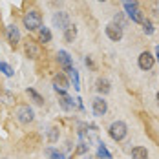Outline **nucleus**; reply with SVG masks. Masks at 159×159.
I'll use <instances>...</instances> for the list:
<instances>
[{"label": "nucleus", "instance_id": "9d476101", "mask_svg": "<svg viewBox=\"0 0 159 159\" xmlns=\"http://www.w3.org/2000/svg\"><path fill=\"white\" fill-rule=\"evenodd\" d=\"M24 51H26V55H28V57H31V59H37V57L40 55V49H39V46H37L35 42H31V40H28V42H26Z\"/></svg>", "mask_w": 159, "mask_h": 159}, {"label": "nucleus", "instance_id": "cd10ccee", "mask_svg": "<svg viewBox=\"0 0 159 159\" xmlns=\"http://www.w3.org/2000/svg\"><path fill=\"white\" fill-rule=\"evenodd\" d=\"M88 150V146H86V143H80V146H79V154H84Z\"/></svg>", "mask_w": 159, "mask_h": 159}, {"label": "nucleus", "instance_id": "0eeeda50", "mask_svg": "<svg viewBox=\"0 0 159 159\" xmlns=\"http://www.w3.org/2000/svg\"><path fill=\"white\" fill-rule=\"evenodd\" d=\"M92 106H93V113H95L97 117H102L106 113V110H108V104H106V101L102 97H95L92 101Z\"/></svg>", "mask_w": 159, "mask_h": 159}, {"label": "nucleus", "instance_id": "f257e3e1", "mask_svg": "<svg viewBox=\"0 0 159 159\" xmlns=\"http://www.w3.org/2000/svg\"><path fill=\"white\" fill-rule=\"evenodd\" d=\"M24 26H26V30L28 31H35V30H40L42 28V16L39 11H28L26 15H24Z\"/></svg>", "mask_w": 159, "mask_h": 159}, {"label": "nucleus", "instance_id": "f03ea898", "mask_svg": "<svg viewBox=\"0 0 159 159\" xmlns=\"http://www.w3.org/2000/svg\"><path fill=\"white\" fill-rule=\"evenodd\" d=\"M110 137L113 139V141H123L125 137H126V134H128V126L123 123V121H113L110 125Z\"/></svg>", "mask_w": 159, "mask_h": 159}, {"label": "nucleus", "instance_id": "2eb2a0df", "mask_svg": "<svg viewBox=\"0 0 159 159\" xmlns=\"http://www.w3.org/2000/svg\"><path fill=\"white\" fill-rule=\"evenodd\" d=\"M68 71V75H70V79H71V82H73V88L75 90H80V82H79V71L71 66L70 70H66Z\"/></svg>", "mask_w": 159, "mask_h": 159}, {"label": "nucleus", "instance_id": "f8f14e48", "mask_svg": "<svg viewBox=\"0 0 159 159\" xmlns=\"http://www.w3.org/2000/svg\"><path fill=\"white\" fill-rule=\"evenodd\" d=\"M53 88L66 90V88H70V80L66 79L62 73H59V75H55V79H53Z\"/></svg>", "mask_w": 159, "mask_h": 159}, {"label": "nucleus", "instance_id": "6e6552de", "mask_svg": "<svg viewBox=\"0 0 159 159\" xmlns=\"http://www.w3.org/2000/svg\"><path fill=\"white\" fill-rule=\"evenodd\" d=\"M137 62H139V68L146 71V70H150V68L154 66V57H152V53L143 51V53L139 55V61H137Z\"/></svg>", "mask_w": 159, "mask_h": 159}, {"label": "nucleus", "instance_id": "5701e85b", "mask_svg": "<svg viewBox=\"0 0 159 159\" xmlns=\"http://www.w3.org/2000/svg\"><path fill=\"white\" fill-rule=\"evenodd\" d=\"M0 71H2L6 77H11V75H13V68L7 62H0Z\"/></svg>", "mask_w": 159, "mask_h": 159}, {"label": "nucleus", "instance_id": "c85d7f7f", "mask_svg": "<svg viewBox=\"0 0 159 159\" xmlns=\"http://www.w3.org/2000/svg\"><path fill=\"white\" fill-rule=\"evenodd\" d=\"M121 2H123V6L125 4H137V0H121Z\"/></svg>", "mask_w": 159, "mask_h": 159}, {"label": "nucleus", "instance_id": "2f4dec72", "mask_svg": "<svg viewBox=\"0 0 159 159\" xmlns=\"http://www.w3.org/2000/svg\"><path fill=\"white\" fill-rule=\"evenodd\" d=\"M97 2H104V0H97Z\"/></svg>", "mask_w": 159, "mask_h": 159}, {"label": "nucleus", "instance_id": "4be33fe9", "mask_svg": "<svg viewBox=\"0 0 159 159\" xmlns=\"http://www.w3.org/2000/svg\"><path fill=\"white\" fill-rule=\"evenodd\" d=\"M0 101L6 102V104H11V102L15 101V95H13L11 92H4V93H0Z\"/></svg>", "mask_w": 159, "mask_h": 159}, {"label": "nucleus", "instance_id": "dca6fc26", "mask_svg": "<svg viewBox=\"0 0 159 159\" xmlns=\"http://www.w3.org/2000/svg\"><path fill=\"white\" fill-rule=\"evenodd\" d=\"M75 37H77V28H75V26H70V28L64 30V40H66V42H73Z\"/></svg>", "mask_w": 159, "mask_h": 159}, {"label": "nucleus", "instance_id": "ddd939ff", "mask_svg": "<svg viewBox=\"0 0 159 159\" xmlns=\"http://www.w3.org/2000/svg\"><path fill=\"white\" fill-rule=\"evenodd\" d=\"M132 157L134 159H148V150L144 146H135V148H132Z\"/></svg>", "mask_w": 159, "mask_h": 159}, {"label": "nucleus", "instance_id": "7ed1b4c3", "mask_svg": "<svg viewBox=\"0 0 159 159\" xmlns=\"http://www.w3.org/2000/svg\"><path fill=\"white\" fill-rule=\"evenodd\" d=\"M15 115H16V119H18V123H22V125H30L33 121V117H35L33 110L28 104H20V106L16 108Z\"/></svg>", "mask_w": 159, "mask_h": 159}, {"label": "nucleus", "instance_id": "c756f323", "mask_svg": "<svg viewBox=\"0 0 159 159\" xmlns=\"http://www.w3.org/2000/svg\"><path fill=\"white\" fill-rule=\"evenodd\" d=\"M156 57H157V62H159V46H156Z\"/></svg>", "mask_w": 159, "mask_h": 159}, {"label": "nucleus", "instance_id": "9b49d317", "mask_svg": "<svg viewBox=\"0 0 159 159\" xmlns=\"http://www.w3.org/2000/svg\"><path fill=\"white\" fill-rule=\"evenodd\" d=\"M57 61H59V64L62 66L64 70H70L71 68V59H70V55L66 51H59L57 53Z\"/></svg>", "mask_w": 159, "mask_h": 159}, {"label": "nucleus", "instance_id": "20e7f679", "mask_svg": "<svg viewBox=\"0 0 159 159\" xmlns=\"http://www.w3.org/2000/svg\"><path fill=\"white\" fill-rule=\"evenodd\" d=\"M125 11H126V15L132 18V22L141 24V22L144 20L143 13H141V9H139V6H137V4H125Z\"/></svg>", "mask_w": 159, "mask_h": 159}, {"label": "nucleus", "instance_id": "aec40b11", "mask_svg": "<svg viewBox=\"0 0 159 159\" xmlns=\"http://www.w3.org/2000/svg\"><path fill=\"white\" fill-rule=\"evenodd\" d=\"M39 40L40 42H49L51 40V31H49L48 28H40V33H39Z\"/></svg>", "mask_w": 159, "mask_h": 159}, {"label": "nucleus", "instance_id": "412c9836", "mask_svg": "<svg viewBox=\"0 0 159 159\" xmlns=\"http://www.w3.org/2000/svg\"><path fill=\"white\" fill-rule=\"evenodd\" d=\"M97 156H99V157H102V159H111V154L108 152V150H106L104 143L99 144V148H97Z\"/></svg>", "mask_w": 159, "mask_h": 159}, {"label": "nucleus", "instance_id": "7c9ffc66", "mask_svg": "<svg viewBox=\"0 0 159 159\" xmlns=\"http://www.w3.org/2000/svg\"><path fill=\"white\" fill-rule=\"evenodd\" d=\"M157 102H159V93H157Z\"/></svg>", "mask_w": 159, "mask_h": 159}, {"label": "nucleus", "instance_id": "bb28decb", "mask_svg": "<svg viewBox=\"0 0 159 159\" xmlns=\"http://www.w3.org/2000/svg\"><path fill=\"white\" fill-rule=\"evenodd\" d=\"M152 13H154L156 16H159V2H157V0L152 4Z\"/></svg>", "mask_w": 159, "mask_h": 159}, {"label": "nucleus", "instance_id": "4468645a", "mask_svg": "<svg viewBox=\"0 0 159 159\" xmlns=\"http://www.w3.org/2000/svg\"><path fill=\"white\" fill-rule=\"evenodd\" d=\"M110 80L108 79H99L97 80V92H99V93H104V95H106V93H110Z\"/></svg>", "mask_w": 159, "mask_h": 159}, {"label": "nucleus", "instance_id": "423d86ee", "mask_svg": "<svg viewBox=\"0 0 159 159\" xmlns=\"http://www.w3.org/2000/svg\"><path fill=\"white\" fill-rule=\"evenodd\" d=\"M104 31H106V37L113 40V42H117V40H121L123 39V30L119 28V26H115L113 22H110L106 28H104Z\"/></svg>", "mask_w": 159, "mask_h": 159}, {"label": "nucleus", "instance_id": "f3484780", "mask_svg": "<svg viewBox=\"0 0 159 159\" xmlns=\"http://www.w3.org/2000/svg\"><path fill=\"white\" fill-rule=\"evenodd\" d=\"M62 99L59 101L61 102V106H62V110H71V108H75V101L71 99V97H68V95H61Z\"/></svg>", "mask_w": 159, "mask_h": 159}, {"label": "nucleus", "instance_id": "6ab92c4d", "mask_svg": "<svg viewBox=\"0 0 159 159\" xmlns=\"http://www.w3.org/2000/svg\"><path fill=\"white\" fill-rule=\"evenodd\" d=\"M113 24L119 26L121 30L126 28V18H125V15H123V13H115V15H113Z\"/></svg>", "mask_w": 159, "mask_h": 159}, {"label": "nucleus", "instance_id": "b1692460", "mask_svg": "<svg viewBox=\"0 0 159 159\" xmlns=\"http://www.w3.org/2000/svg\"><path fill=\"white\" fill-rule=\"evenodd\" d=\"M141 24H143V31L146 33V35H152V33H154V26H152L150 20H143Z\"/></svg>", "mask_w": 159, "mask_h": 159}, {"label": "nucleus", "instance_id": "a211bd4d", "mask_svg": "<svg viewBox=\"0 0 159 159\" xmlns=\"http://www.w3.org/2000/svg\"><path fill=\"white\" fill-rule=\"evenodd\" d=\"M44 152H46V156H48L49 159H66V156L61 154L59 150H55V148H46Z\"/></svg>", "mask_w": 159, "mask_h": 159}, {"label": "nucleus", "instance_id": "39448f33", "mask_svg": "<svg viewBox=\"0 0 159 159\" xmlns=\"http://www.w3.org/2000/svg\"><path fill=\"white\" fill-rule=\"evenodd\" d=\"M53 26L59 28V30H66L70 28V15L66 11H59L53 15Z\"/></svg>", "mask_w": 159, "mask_h": 159}, {"label": "nucleus", "instance_id": "a878e982", "mask_svg": "<svg viewBox=\"0 0 159 159\" xmlns=\"http://www.w3.org/2000/svg\"><path fill=\"white\" fill-rule=\"evenodd\" d=\"M57 139H59V130L57 128H49V141L55 143Z\"/></svg>", "mask_w": 159, "mask_h": 159}, {"label": "nucleus", "instance_id": "393cba45", "mask_svg": "<svg viewBox=\"0 0 159 159\" xmlns=\"http://www.w3.org/2000/svg\"><path fill=\"white\" fill-rule=\"evenodd\" d=\"M28 95L31 97V99L35 101V102H37V104H42V97L39 95V93H37V92H35L33 88H30V90H28Z\"/></svg>", "mask_w": 159, "mask_h": 159}, {"label": "nucleus", "instance_id": "1a4fd4ad", "mask_svg": "<svg viewBox=\"0 0 159 159\" xmlns=\"http://www.w3.org/2000/svg\"><path fill=\"white\" fill-rule=\"evenodd\" d=\"M7 40H9V44H18V40H20V31H18V28H16L15 24H11V26H7Z\"/></svg>", "mask_w": 159, "mask_h": 159}]
</instances>
